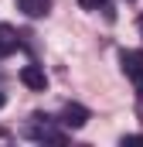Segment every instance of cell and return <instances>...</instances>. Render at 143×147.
Listing matches in <instances>:
<instances>
[{
  "mask_svg": "<svg viewBox=\"0 0 143 147\" xmlns=\"http://www.w3.org/2000/svg\"><path fill=\"white\" fill-rule=\"evenodd\" d=\"M82 3V10H102L106 7V0H78Z\"/></svg>",
  "mask_w": 143,
  "mask_h": 147,
  "instance_id": "6",
  "label": "cell"
},
{
  "mask_svg": "<svg viewBox=\"0 0 143 147\" xmlns=\"http://www.w3.org/2000/svg\"><path fill=\"white\" fill-rule=\"evenodd\" d=\"M17 7L27 14V17H44L51 10V0H17Z\"/></svg>",
  "mask_w": 143,
  "mask_h": 147,
  "instance_id": "5",
  "label": "cell"
},
{
  "mask_svg": "<svg viewBox=\"0 0 143 147\" xmlns=\"http://www.w3.org/2000/svg\"><path fill=\"white\" fill-rule=\"evenodd\" d=\"M136 28H140V34H143V14H140V21H136Z\"/></svg>",
  "mask_w": 143,
  "mask_h": 147,
  "instance_id": "8",
  "label": "cell"
},
{
  "mask_svg": "<svg viewBox=\"0 0 143 147\" xmlns=\"http://www.w3.org/2000/svg\"><path fill=\"white\" fill-rule=\"evenodd\" d=\"M17 51V34H14V28L10 24H0V58H7V55H14Z\"/></svg>",
  "mask_w": 143,
  "mask_h": 147,
  "instance_id": "4",
  "label": "cell"
},
{
  "mask_svg": "<svg viewBox=\"0 0 143 147\" xmlns=\"http://www.w3.org/2000/svg\"><path fill=\"white\" fill-rule=\"evenodd\" d=\"M21 82L27 86V89H34V92H44V86H48V75L41 65H24L21 69Z\"/></svg>",
  "mask_w": 143,
  "mask_h": 147,
  "instance_id": "3",
  "label": "cell"
},
{
  "mask_svg": "<svg viewBox=\"0 0 143 147\" xmlns=\"http://www.w3.org/2000/svg\"><path fill=\"white\" fill-rule=\"evenodd\" d=\"M119 65H123V72L130 75L133 82H136V89H140L143 96V51H119Z\"/></svg>",
  "mask_w": 143,
  "mask_h": 147,
  "instance_id": "1",
  "label": "cell"
},
{
  "mask_svg": "<svg viewBox=\"0 0 143 147\" xmlns=\"http://www.w3.org/2000/svg\"><path fill=\"white\" fill-rule=\"evenodd\" d=\"M3 106H7V96H3V92H0V110H3Z\"/></svg>",
  "mask_w": 143,
  "mask_h": 147,
  "instance_id": "7",
  "label": "cell"
},
{
  "mask_svg": "<svg viewBox=\"0 0 143 147\" xmlns=\"http://www.w3.org/2000/svg\"><path fill=\"white\" fill-rule=\"evenodd\" d=\"M85 123H89V110H85V106L68 103V106L61 110V127H68V130H82Z\"/></svg>",
  "mask_w": 143,
  "mask_h": 147,
  "instance_id": "2",
  "label": "cell"
}]
</instances>
